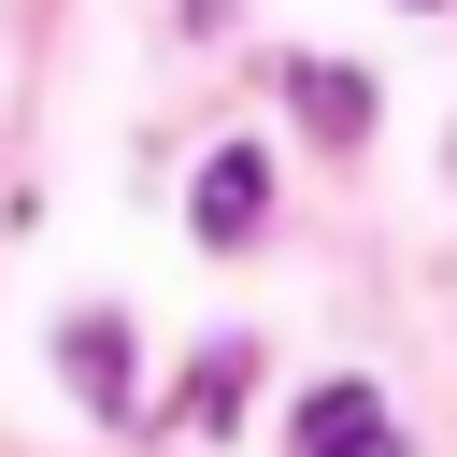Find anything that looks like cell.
<instances>
[{
  "label": "cell",
  "instance_id": "obj_3",
  "mask_svg": "<svg viewBox=\"0 0 457 457\" xmlns=\"http://www.w3.org/2000/svg\"><path fill=\"white\" fill-rule=\"evenodd\" d=\"M57 371H71L100 414H129V328H114V314H71V328H57Z\"/></svg>",
  "mask_w": 457,
  "mask_h": 457
},
{
  "label": "cell",
  "instance_id": "obj_5",
  "mask_svg": "<svg viewBox=\"0 0 457 457\" xmlns=\"http://www.w3.org/2000/svg\"><path fill=\"white\" fill-rule=\"evenodd\" d=\"M214 414H243V343H214V357L186 371V428H214Z\"/></svg>",
  "mask_w": 457,
  "mask_h": 457
},
{
  "label": "cell",
  "instance_id": "obj_4",
  "mask_svg": "<svg viewBox=\"0 0 457 457\" xmlns=\"http://www.w3.org/2000/svg\"><path fill=\"white\" fill-rule=\"evenodd\" d=\"M300 114H314L328 143H357V129H371V71H300Z\"/></svg>",
  "mask_w": 457,
  "mask_h": 457
},
{
  "label": "cell",
  "instance_id": "obj_1",
  "mask_svg": "<svg viewBox=\"0 0 457 457\" xmlns=\"http://www.w3.org/2000/svg\"><path fill=\"white\" fill-rule=\"evenodd\" d=\"M300 457H400V428H386L371 386H314L300 400Z\"/></svg>",
  "mask_w": 457,
  "mask_h": 457
},
{
  "label": "cell",
  "instance_id": "obj_2",
  "mask_svg": "<svg viewBox=\"0 0 457 457\" xmlns=\"http://www.w3.org/2000/svg\"><path fill=\"white\" fill-rule=\"evenodd\" d=\"M257 200H271V157H200V243H257Z\"/></svg>",
  "mask_w": 457,
  "mask_h": 457
}]
</instances>
